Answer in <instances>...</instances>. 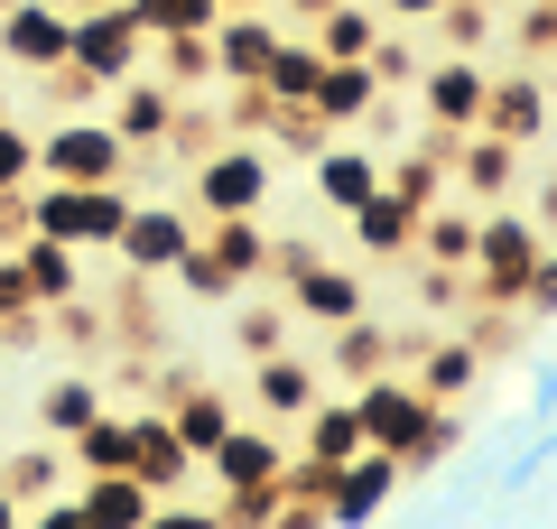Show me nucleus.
Segmentation results:
<instances>
[{"label":"nucleus","instance_id":"nucleus-1","mask_svg":"<svg viewBox=\"0 0 557 529\" xmlns=\"http://www.w3.org/2000/svg\"><path fill=\"white\" fill-rule=\"evenodd\" d=\"M270 158L251 149V139H214V149L196 158V176H186V205H196L205 223L214 214H260V205H270Z\"/></svg>","mask_w":557,"mask_h":529},{"label":"nucleus","instance_id":"nucleus-2","mask_svg":"<svg viewBox=\"0 0 557 529\" xmlns=\"http://www.w3.org/2000/svg\"><path fill=\"white\" fill-rule=\"evenodd\" d=\"M65 65H75V75H94L102 94H112V84H131L139 65H149V38H139L131 0H112V10H75V38H65Z\"/></svg>","mask_w":557,"mask_h":529},{"label":"nucleus","instance_id":"nucleus-3","mask_svg":"<svg viewBox=\"0 0 557 529\" xmlns=\"http://www.w3.org/2000/svg\"><path fill=\"white\" fill-rule=\"evenodd\" d=\"M38 176H65V186H102V176H131V149H121V131L102 112H65L57 131L38 139Z\"/></svg>","mask_w":557,"mask_h":529},{"label":"nucleus","instance_id":"nucleus-4","mask_svg":"<svg viewBox=\"0 0 557 529\" xmlns=\"http://www.w3.org/2000/svg\"><path fill=\"white\" fill-rule=\"evenodd\" d=\"M539 251H548V233H539L530 214H483L474 223V288H483V307H520V279H530Z\"/></svg>","mask_w":557,"mask_h":529},{"label":"nucleus","instance_id":"nucleus-5","mask_svg":"<svg viewBox=\"0 0 557 529\" xmlns=\"http://www.w3.org/2000/svg\"><path fill=\"white\" fill-rule=\"evenodd\" d=\"M278 465H288L278 418L270 428H260V418H233V428L205 446V483H223V492H278Z\"/></svg>","mask_w":557,"mask_h":529},{"label":"nucleus","instance_id":"nucleus-6","mask_svg":"<svg viewBox=\"0 0 557 529\" xmlns=\"http://www.w3.org/2000/svg\"><path fill=\"white\" fill-rule=\"evenodd\" d=\"M186 242H196V214H186V205H168V196L139 205V196H131V223H121L112 260H121V270H139V279H168V270L186 260Z\"/></svg>","mask_w":557,"mask_h":529},{"label":"nucleus","instance_id":"nucleus-7","mask_svg":"<svg viewBox=\"0 0 557 529\" xmlns=\"http://www.w3.org/2000/svg\"><path fill=\"white\" fill-rule=\"evenodd\" d=\"M65 38H75V10H57V0H0V65L57 75Z\"/></svg>","mask_w":557,"mask_h":529},{"label":"nucleus","instance_id":"nucleus-8","mask_svg":"<svg viewBox=\"0 0 557 529\" xmlns=\"http://www.w3.org/2000/svg\"><path fill=\"white\" fill-rule=\"evenodd\" d=\"M354 418H362V446H381V455H399L418 436V418L437 409V399L418 391V381H399V372H372V381H354Z\"/></svg>","mask_w":557,"mask_h":529},{"label":"nucleus","instance_id":"nucleus-9","mask_svg":"<svg viewBox=\"0 0 557 529\" xmlns=\"http://www.w3.org/2000/svg\"><path fill=\"white\" fill-rule=\"evenodd\" d=\"M399 455H381V446H362L354 465H335V492H325V529H372L381 510L399 502Z\"/></svg>","mask_w":557,"mask_h":529},{"label":"nucleus","instance_id":"nucleus-10","mask_svg":"<svg viewBox=\"0 0 557 529\" xmlns=\"http://www.w3.org/2000/svg\"><path fill=\"white\" fill-rule=\"evenodd\" d=\"M483 84H493V75H483L474 57H428V65H418V112L465 139L483 121Z\"/></svg>","mask_w":557,"mask_h":529},{"label":"nucleus","instance_id":"nucleus-11","mask_svg":"<svg viewBox=\"0 0 557 529\" xmlns=\"http://www.w3.org/2000/svg\"><path fill=\"white\" fill-rule=\"evenodd\" d=\"M131 473L168 502V492H186L205 465H196V446L177 436V418H168V409H139V418H131Z\"/></svg>","mask_w":557,"mask_h":529},{"label":"nucleus","instance_id":"nucleus-12","mask_svg":"<svg viewBox=\"0 0 557 529\" xmlns=\"http://www.w3.org/2000/svg\"><path fill=\"white\" fill-rule=\"evenodd\" d=\"M278 279L298 297V325H354V316L372 307V288H362L354 270H335V260H317V251H307L298 270H278Z\"/></svg>","mask_w":557,"mask_h":529},{"label":"nucleus","instance_id":"nucleus-13","mask_svg":"<svg viewBox=\"0 0 557 529\" xmlns=\"http://www.w3.org/2000/svg\"><path fill=\"white\" fill-rule=\"evenodd\" d=\"M251 399H260V418L298 428V418L325 399V372L307 362V353H288V344H278V353H260V362H251Z\"/></svg>","mask_w":557,"mask_h":529},{"label":"nucleus","instance_id":"nucleus-14","mask_svg":"<svg viewBox=\"0 0 557 529\" xmlns=\"http://www.w3.org/2000/svg\"><path fill=\"white\" fill-rule=\"evenodd\" d=\"M112 94H121V102H112L102 121L121 131V149H131V158H139V149H168V139H177V112H186L177 84H159V75L139 84V75H131V84H112Z\"/></svg>","mask_w":557,"mask_h":529},{"label":"nucleus","instance_id":"nucleus-15","mask_svg":"<svg viewBox=\"0 0 557 529\" xmlns=\"http://www.w3.org/2000/svg\"><path fill=\"white\" fill-rule=\"evenodd\" d=\"M474 131H493V139H511V149H530V139L548 131V84H539V75L483 84V121H474Z\"/></svg>","mask_w":557,"mask_h":529},{"label":"nucleus","instance_id":"nucleus-16","mask_svg":"<svg viewBox=\"0 0 557 529\" xmlns=\"http://www.w3.org/2000/svg\"><path fill=\"white\" fill-rule=\"evenodd\" d=\"M307 112H317L325 131H354V121H372V112H381V75H372V57L325 65V75H317V94H307Z\"/></svg>","mask_w":557,"mask_h":529},{"label":"nucleus","instance_id":"nucleus-17","mask_svg":"<svg viewBox=\"0 0 557 529\" xmlns=\"http://www.w3.org/2000/svg\"><path fill=\"white\" fill-rule=\"evenodd\" d=\"M149 502L159 492L139 483V473H75V510L94 529H149Z\"/></svg>","mask_w":557,"mask_h":529},{"label":"nucleus","instance_id":"nucleus-18","mask_svg":"<svg viewBox=\"0 0 557 529\" xmlns=\"http://www.w3.org/2000/svg\"><path fill=\"white\" fill-rule=\"evenodd\" d=\"M344 223H354V251H372V260H409V251H418V214L391 196V186H372Z\"/></svg>","mask_w":557,"mask_h":529},{"label":"nucleus","instance_id":"nucleus-19","mask_svg":"<svg viewBox=\"0 0 557 529\" xmlns=\"http://www.w3.org/2000/svg\"><path fill=\"white\" fill-rule=\"evenodd\" d=\"M196 242L223 260V279H233V288H251V279L270 270V233H260V214H214Z\"/></svg>","mask_w":557,"mask_h":529},{"label":"nucleus","instance_id":"nucleus-20","mask_svg":"<svg viewBox=\"0 0 557 529\" xmlns=\"http://www.w3.org/2000/svg\"><path fill=\"white\" fill-rule=\"evenodd\" d=\"M372 186H381V158H372V149H344V139H325V149H317V205L354 214Z\"/></svg>","mask_w":557,"mask_h":529},{"label":"nucleus","instance_id":"nucleus-21","mask_svg":"<svg viewBox=\"0 0 557 529\" xmlns=\"http://www.w3.org/2000/svg\"><path fill=\"white\" fill-rule=\"evenodd\" d=\"M10 251H20V270H28V297H38V307H65V297H84V279H75V242L20 233Z\"/></svg>","mask_w":557,"mask_h":529},{"label":"nucleus","instance_id":"nucleus-22","mask_svg":"<svg viewBox=\"0 0 557 529\" xmlns=\"http://www.w3.org/2000/svg\"><path fill=\"white\" fill-rule=\"evenodd\" d=\"M474 381H483V344L474 334H437V344L418 353V391L428 399H465Z\"/></svg>","mask_w":557,"mask_h":529},{"label":"nucleus","instance_id":"nucleus-23","mask_svg":"<svg viewBox=\"0 0 557 529\" xmlns=\"http://www.w3.org/2000/svg\"><path fill=\"white\" fill-rule=\"evenodd\" d=\"M317 75H325L317 38H307V28H278L270 65H260V94H270V102H307V94H317Z\"/></svg>","mask_w":557,"mask_h":529},{"label":"nucleus","instance_id":"nucleus-24","mask_svg":"<svg viewBox=\"0 0 557 529\" xmlns=\"http://www.w3.org/2000/svg\"><path fill=\"white\" fill-rule=\"evenodd\" d=\"M446 168H456L474 196H511V186H520V149H511V139H493V131H465Z\"/></svg>","mask_w":557,"mask_h":529},{"label":"nucleus","instance_id":"nucleus-25","mask_svg":"<svg viewBox=\"0 0 557 529\" xmlns=\"http://www.w3.org/2000/svg\"><path fill=\"white\" fill-rule=\"evenodd\" d=\"M121 223H131V176H102V186H75V251H112Z\"/></svg>","mask_w":557,"mask_h":529},{"label":"nucleus","instance_id":"nucleus-26","mask_svg":"<svg viewBox=\"0 0 557 529\" xmlns=\"http://www.w3.org/2000/svg\"><path fill=\"white\" fill-rule=\"evenodd\" d=\"M298 455H317V465H354V455H362L354 399H317V409L298 418Z\"/></svg>","mask_w":557,"mask_h":529},{"label":"nucleus","instance_id":"nucleus-27","mask_svg":"<svg viewBox=\"0 0 557 529\" xmlns=\"http://www.w3.org/2000/svg\"><path fill=\"white\" fill-rule=\"evenodd\" d=\"M307 38H317L325 65H354V57H372V47H381V28H372V10H362V0H335V10H317V20H307Z\"/></svg>","mask_w":557,"mask_h":529},{"label":"nucleus","instance_id":"nucleus-28","mask_svg":"<svg viewBox=\"0 0 557 529\" xmlns=\"http://www.w3.org/2000/svg\"><path fill=\"white\" fill-rule=\"evenodd\" d=\"M84 418H102V381L94 372H65V381H47V391H38V436H57V446H65Z\"/></svg>","mask_w":557,"mask_h":529},{"label":"nucleus","instance_id":"nucleus-29","mask_svg":"<svg viewBox=\"0 0 557 529\" xmlns=\"http://www.w3.org/2000/svg\"><path fill=\"white\" fill-rule=\"evenodd\" d=\"M325 334H335V381H344V391L372 381V372H391L399 353H409V344H391L381 325H362V316H354V325H325Z\"/></svg>","mask_w":557,"mask_h":529},{"label":"nucleus","instance_id":"nucleus-30","mask_svg":"<svg viewBox=\"0 0 557 529\" xmlns=\"http://www.w3.org/2000/svg\"><path fill=\"white\" fill-rule=\"evenodd\" d=\"M0 492L20 510H38L47 492H65V455H57V436H38V446H20L10 465H0Z\"/></svg>","mask_w":557,"mask_h":529},{"label":"nucleus","instance_id":"nucleus-31","mask_svg":"<svg viewBox=\"0 0 557 529\" xmlns=\"http://www.w3.org/2000/svg\"><path fill=\"white\" fill-rule=\"evenodd\" d=\"M474 223H483V214H446V205H428V214H418V251H409V260L474 270Z\"/></svg>","mask_w":557,"mask_h":529},{"label":"nucleus","instance_id":"nucleus-32","mask_svg":"<svg viewBox=\"0 0 557 529\" xmlns=\"http://www.w3.org/2000/svg\"><path fill=\"white\" fill-rule=\"evenodd\" d=\"M159 409L177 418V436H186V446H196V465H205V446H214V436H223V428H233V418H242V409H233V399H223V391H196V381H186L177 399H159Z\"/></svg>","mask_w":557,"mask_h":529},{"label":"nucleus","instance_id":"nucleus-33","mask_svg":"<svg viewBox=\"0 0 557 529\" xmlns=\"http://www.w3.org/2000/svg\"><path fill=\"white\" fill-rule=\"evenodd\" d=\"M65 446H75V473H131V418L102 409V418H84Z\"/></svg>","mask_w":557,"mask_h":529},{"label":"nucleus","instance_id":"nucleus-34","mask_svg":"<svg viewBox=\"0 0 557 529\" xmlns=\"http://www.w3.org/2000/svg\"><path fill=\"white\" fill-rule=\"evenodd\" d=\"M139 38H205L223 20V0H131Z\"/></svg>","mask_w":557,"mask_h":529},{"label":"nucleus","instance_id":"nucleus-35","mask_svg":"<svg viewBox=\"0 0 557 529\" xmlns=\"http://www.w3.org/2000/svg\"><path fill=\"white\" fill-rule=\"evenodd\" d=\"M456 446H465V418H456V409H446V399H437V409L418 418V436H409V446H399V473H428V465H446V455H456Z\"/></svg>","mask_w":557,"mask_h":529},{"label":"nucleus","instance_id":"nucleus-36","mask_svg":"<svg viewBox=\"0 0 557 529\" xmlns=\"http://www.w3.org/2000/svg\"><path fill=\"white\" fill-rule=\"evenodd\" d=\"M168 279H177L186 297H205V307H223V297H242L233 279H223V260L205 251V242H186V260H177V270H168Z\"/></svg>","mask_w":557,"mask_h":529},{"label":"nucleus","instance_id":"nucleus-37","mask_svg":"<svg viewBox=\"0 0 557 529\" xmlns=\"http://www.w3.org/2000/svg\"><path fill=\"white\" fill-rule=\"evenodd\" d=\"M437 28H446V57H474V47L493 38V0H446Z\"/></svg>","mask_w":557,"mask_h":529},{"label":"nucleus","instance_id":"nucleus-38","mask_svg":"<svg viewBox=\"0 0 557 529\" xmlns=\"http://www.w3.org/2000/svg\"><path fill=\"white\" fill-rule=\"evenodd\" d=\"M28 176H38V131H20V121L0 112V196H20Z\"/></svg>","mask_w":557,"mask_h":529},{"label":"nucleus","instance_id":"nucleus-39","mask_svg":"<svg viewBox=\"0 0 557 529\" xmlns=\"http://www.w3.org/2000/svg\"><path fill=\"white\" fill-rule=\"evenodd\" d=\"M149 47H159V84H214L205 38H149Z\"/></svg>","mask_w":557,"mask_h":529},{"label":"nucleus","instance_id":"nucleus-40","mask_svg":"<svg viewBox=\"0 0 557 529\" xmlns=\"http://www.w3.org/2000/svg\"><path fill=\"white\" fill-rule=\"evenodd\" d=\"M511 38L520 57H557V0H511Z\"/></svg>","mask_w":557,"mask_h":529},{"label":"nucleus","instance_id":"nucleus-41","mask_svg":"<svg viewBox=\"0 0 557 529\" xmlns=\"http://www.w3.org/2000/svg\"><path fill=\"white\" fill-rule=\"evenodd\" d=\"M233 344L260 362V353H278V344H288V316H278V307H242V316H233Z\"/></svg>","mask_w":557,"mask_h":529},{"label":"nucleus","instance_id":"nucleus-42","mask_svg":"<svg viewBox=\"0 0 557 529\" xmlns=\"http://www.w3.org/2000/svg\"><path fill=\"white\" fill-rule=\"evenodd\" d=\"M520 316H557V242L530 260V279H520Z\"/></svg>","mask_w":557,"mask_h":529},{"label":"nucleus","instance_id":"nucleus-43","mask_svg":"<svg viewBox=\"0 0 557 529\" xmlns=\"http://www.w3.org/2000/svg\"><path fill=\"white\" fill-rule=\"evenodd\" d=\"M456 297H465V270H437V260H418V307H428V316H446Z\"/></svg>","mask_w":557,"mask_h":529},{"label":"nucleus","instance_id":"nucleus-44","mask_svg":"<svg viewBox=\"0 0 557 529\" xmlns=\"http://www.w3.org/2000/svg\"><path fill=\"white\" fill-rule=\"evenodd\" d=\"M372 75H381V84H418V47H409V38H381V47H372Z\"/></svg>","mask_w":557,"mask_h":529},{"label":"nucleus","instance_id":"nucleus-45","mask_svg":"<svg viewBox=\"0 0 557 529\" xmlns=\"http://www.w3.org/2000/svg\"><path fill=\"white\" fill-rule=\"evenodd\" d=\"M38 307V297H28V270H20V251H0V325H10V316H28Z\"/></svg>","mask_w":557,"mask_h":529},{"label":"nucleus","instance_id":"nucleus-46","mask_svg":"<svg viewBox=\"0 0 557 529\" xmlns=\"http://www.w3.org/2000/svg\"><path fill=\"white\" fill-rule=\"evenodd\" d=\"M260 529H325V502H298V492H278Z\"/></svg>","mask_w":557,"mask_h":529},{"label":"nucleus","instance_id":"nucleus-47","mask_svg":"<svg viewBox=\"0 0 557 529\" xmlns=\"http://www.w3.org/2000/svg\"><path fill=\"white\" fill-rule=\"evenodd\" d=\"M28 529H94V520L75 510V492H47V502L28 510Z\"/></svg>","mask_w":557,"mask_h":529},{"label":"nucleus","instance_id":"nucleus-48","mask_svg":"<svg viewBox=\"0 0 557 529\" xmlns=\"http://www.w3.org/2000/svg\"><path fill=\"white\" fill-rule=\"evenodd\" d=\"M149 529H223V510H186V502H149Z\"/></svg>","mask_w":557,"mask_h":529},{"label":"nucleus","instance_id":"nucleus-49","mask_svg":"<svg viewBox=\"0 0 557 529\" xmlns=\"http://www.w3.org/2000/svg\"><path fill=\"white\" fill-rule=\"evenodd\" d=\"M446 0H381V20H399V28H418V20H437Z\"/></svg>","mask_w":557,"mask_h":529},{"label":"nucleus","instance_id":"nucleus-50","mask_svg":"<svg viewBox=\"0 0 557 529\" xmlns=\"http://www.w3.org/2000/svg\"><path fill=\"white\" fill-rule=\"evenodd\" d=\"M530 223H539V233H557V176H548V186H539V205H530Z\"/></svg>","mask_w":557,"mask_h":529},{"label":"nucleus","instance_id":"nucleus-51","mask_svg":"<svg viewBox=\"0 0 557 529\" xmlns=\"http://www.w3.org/2000/svg\"><path fill=\"white\" fill-rule=\"evenodd\" d=\"M530 418H557V372H539V399H530Z\"/></svg>","mask_w":557,"mask_h":529},{"label":"nucleus","instance_id":"nucleus-52","mask_svg":"<svg viewBox=\"0 0 557 529\" xmlns=\"http://www.w3.org/2000/svg\"><path fill=\"white\" fill-rule=\"evenodd\" d=\"M0 529H28V510H20V502H10V492H0Z\"/></svg>","mask_w":557,"mask_h":529},{"label":"nucleus","instance_id":"nucleus-53","mask_svg":"<svg viewBox=\"0 0 557 529\" xmlns=\"http://www.w3.org/2000/svg\"><path fill=\"white\" fill-rule=\"evenodd\" d=\"M288 10H298V28H307V20H317V10H335V0H288Z\"/></svg>","mask_w":557,"mask_h":529}]
</instances>
